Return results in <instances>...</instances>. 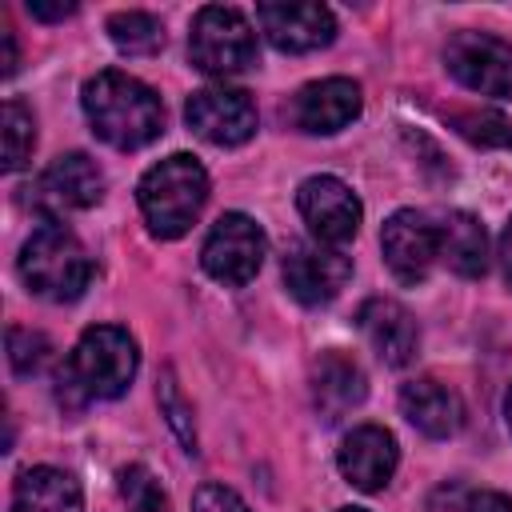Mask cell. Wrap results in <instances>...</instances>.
<instances>
[{
  "label": "cell",
  "mask_w": 512,
  "mask_h": 512,
  "mask_svg": "<svg viewBox=\"0 0 512 512\" xmlns=\"http://www.w3.org/2000/svg\"><path fill=\"white\" fill-rule=\"evenodd\" d=\"M504 420H508V432H512V388H508V396H504Z\"/></svg>",
  "instance_id": "obj_32"
},
{
  "label": "cell",
  "mask_w": 512,
  "mask_h": 512,
  "mask_svg": "<svg viewBox=\"0 0 512 512\" xmlns=\"http://www.w3.org/2000/svg\"><path fill=\"white\" fill-rule=\"evenodd\" d=\"M140 352L136 340L116 324H96L80 336L72 356L60 368V392H72V408L84 400H116L136 376Z\"/></svg>",
  "instance_id": "obj_2"
},
{
  "label": "cell",
  "mask_w": 512,
  "mask_h": 512,
  "mask_svg": "<svg viewBox=\"0 0 512 512\" xmlns=\"http://www.w3.org/2000/svg\"><path fill=\"white\" fill-rule=\"evenodd\" d=\"M188 56L208 76H232L244 72L256 60V32L252 24L224 4H208L196 12L188 32Z\"/></svg>",
  "instance_id": "obj_5"
},
{
  "label": "cell",
  "mask_w": 512,
  "mask_h": 512,
  "mask_svg": "<svg viewBox=\"0 0 512 512\" xmlns=\"http://www.w3.org/2000/svg\"><path fill=\"white\" fill-rule=\"evenodd\" d=\"M396 440L392 432H384L380 424H360L352 428L344 440H340V452H336V464L344 472V480L360 492H380L392 472H396Z\"/></svg>",
  "instance_id": "obj_15"
},
{
  "label": "cell",
  "mask_w": 512,
  "mask_h": 512,
  "mask_svg": "<svg viewBox=\"0 0 512 512\" xmlns=\"http://www.w3.org/2000/svg\"><path fill=\"white\" fill-rule=\"evenodd\" d=\"M160 408L168 412V424L176 428V436H180V444L188 448V452H196V432H192V412L184 408V400H180V392H176V380L172 376H164V384H160Z\"/></svg>",
  "instance_id": "obj_26"
},
{
  "label": "cell",
  "mask_w": 512,
  "mask_h": 512,
  "mask_svg": "<svg viewBox=\"0 0 512 512\" xmlns=\"http://www.w3.org/2000/svg\"><path fill=\"white\" fill-rule=\"evenodd\" d=\"M340 512H364V508H340Z\"/></svg>",
  "instance_id": "obj_33"
},
{
  "label": "cell",
  "mask_w": 512,
  "mask_h": 512,
  "mask_svg": "<svg viewBox=\"0 0 512 512\" xmlns=\"http://www.w3.org/2000/svg\"><path fill=\"white\" fill-rule=\"evenodd\" d=\"M464 512H512V500L504 492H476Z\"/></svg>",
  "instance_id": "obj_28"
},
{
  "label": "cell",
  "mask_w": 512,
  "mask_h": 512,
  "mask_svg": "<svg viewBox=\"0 0 512 512\" xmlns=\"http://www.w3.org/2000/svg\"><path fill=\"white\" fill-rule=\"evenodd\" d=\"M436 240H440V260L456 276L476 280L488 272V232L472 212H448L436 224Z\"/></svg>",
  "instance_id": "obj_20"
},
{
  "label": "cell",
  "mask_w": 512,
  "mask_h": 512,
  "mask_svg": "<svg viewBox=\"0 0 512 512\" xmlns=\"http://www.w3.org/2000/svg\"><path fill=\"white\" fill-rule=\"evenodd\" d=\"M500 260H504V276L512 284V220L504 224V236H500Z\"/></svg>",
  "instance_id": "obj_30"
},
{
  "label": "cell",
  "mask_w": 512,
  "mask_h": 512,
  "mask_svg": "<svg viewBox=\"0 0 512 512\" xmlns=\"http://www.w3.org/2000/svg\"><path fill=\"white\" fill-rule=\"evenodd\" d=\"M256 20L280 52H316L336 40V16L324 4H260Z\"/></svg>",
  "instance_id": "obj_13"
},
{
  "label": "cell",
  "mask_w": 512,
  "mask_h": 512,
  "mask_svg": "<svg viewBox=\"0 0 512 512\" xmlns=\"http://www.w3.org/2000/svg\"><path fill=\"white\" fill-rule=\"evenodd\" d=\"M348 276H352V260L340 248L320 244V240H300L284 256V284L308 308L336 300Z\"/></svg>",
  "instance_id": "obj_9"
},
{
  "label": "cell",
  "mask_w": 512,
  "mask_h": 512,
  "mask_svg": "<svg viewBox=\"0 0 512 512\" xmlns=\"http://www.w3.org/2000/svg\"><path fill=\"white\" fill-rule=\"evenodd\" d=\"M360 88L344 76H328V80H312L292 96V124L300 132L312 136H328L348 128L360 116Z\"/></svg>",
  "instance_id": "obj_14"
},
{
  "label": "cell",
  "mask_w": 512,
  "mask_h": 512,
  "mask_svg": "<svg viewBox=\"0 0 512 512\" xmlns=\"http://www.w3.org/2000/svg\"><path fill=\"white\" fill-rule=\"evenodd\" d=\"M296 208H300L304 224L312 228V236L320 244H332V248L352 240L360 228V200L336 176H308L296 192Z\"/></svg>",
  "instance_id": "obj_11"
},
{
  "label": "cell",
  "mask_w": 512,
  "mask_h": 512,
  "mask_svg": "<svg viewBox=\"0 0 512 512\" xmlns=\"http://www.w3.org/2000/svg\"><path fill=\"white\" fill-rule=\"evenodd\" d=\"M364 396H368V380H364V372L352 356L324 352L316 360V368H312V404H316L324 424H336L340 416H348Z\"/></svg>",
  "instance_id": "obj_18"
},
{
  "label": "cell",
  "mask_w": 512,
  "mask_h": 512,
  "mask_svg": "<svg viewBox=\"0 0 512 512\" xmlns=\"http://www.w3.org/2000/svg\"><path fill=\"white\" fill-rule=\"evenodd\" d=\"M356 324H360L364 340L372 344V352L392 368H404L420 348V328H416L412 312L396 300H384V296L364 300L356 312Z\"/></svg>",
  "instance_id": "obj_16"
},
{
  "label": "cell",
  "mask_w": 512,
  "mask_h": 512,
  "mask_svg": "<svg viewBox=\"0 0 512 512\" xmlns=\"http://www.w3.org/2000/svg\"><path fill=\"white\" fill-rule=\"evenodd\" d=\"M264 252H268L264 228L244 212H224L212 224V232L200 248V264L212 280H220L228 288H240L260 272Z\"/></svg>",
  "instance_id": "obj_6"
},
{
  "label": "cell",
  "mask_w": 512,
  "mask_h": 512,
  "mask_svg": "<svg viewBox=\"0 0 512 512\" xmlns=\"http://www.w3.org/2000/svg\"><path fill=\"white\" fill-rule=\"evenodd\" d=\"M12 512H84V492L76 476L60 468H28L12 488Z\"/></svg>",
  "instance_id": "obj_19"
},
{
  "label": "cell",
  "mask_w": 512,
  "mask_h": 512,
  "mask_svg": "<svg viewBox=\"0 0 512 512\" xmlns=\"http://www.w3.org/2000/svg\"><path fill=\"white\" fill-rule=\"evenodd\" d=\"M444 64L468 92L512 100V44L508 40L464 28L444 44Z\"/></svg>",
  "instance_id": "obj_7"
},
{
  "label": "cell",
  "mask_w": 512,
  "mask_h": 512,
  "mask_svg": "<svg viewBox=\"0 0 512 512\" xmlns=\"http://www.w3.org/2000/svg\"><path fill=\"white\" fill-rule=\"evenodd\" d=\"M32 148H36V120L20 100H8L4 104V168L8 172L24 168Z\"/></svg>",
  "instance_id": "obj_22"
},
{
  "label": "cell",
  "mask_w": 512,
  "mask_h": 512,
  "mask_svg": "<svg viewBox=\"0 0 512 512\" xmlns=\"http://www.w3.org/2000/svg\"><path fill=\"white\" fill-rule=\"evenodd\" d=\"M100 196H104L100 164L84 152H68V156H56L40 172V180L32 188V208L40 212V220H56L60 212L100 204Z\"/></svg>",
  "instance_id": "obj_8"
},
{
  "label": "cell",
  "mask_w": 512,
  "mask_h": 512,
  "mask_svg": "<svg viewBox=\"0 0 512 512\" xmlns=\"http://www.w3.org/2000/svg\"><path fill=\"white\" fill-rule=\"evenodd\" d=\"M28 12H32L36 20H64V16H72V12H76V4H72V0H56V4L28 0Z\"/></svg>",
  "instance_id": "obj_29"
},
{
  "label": "cell",
  "mask_w": 512,
  "mask_h": 512,
  "mask_svg": "<svg viewBox=\"0 0 512 512\" xmlns=\"http://www.w3.org/2000/svg\"><path fill=\"white\" fill-rule=\"evenodd\" d=\"M120 496H124L128 512H168V496L144 464H128L120 472Z\"/></svg>",
  "instance_id": "obj_24"
},
{
  "label": "cell",
  "mask_w": 512,
  "mask_h": 512,
  "mask_svg": "<svg viewBox=\"0 0 512 512\" xmlns=\"http://www.w3.org/2000/svg\"><path fill=\"white\" fill-rule=\"evenodd\" d=\"M192 512H252V508L224 484H200L192 496Z\"/></svg>",
  "instance_id": "obj_27"
},
{
  "label": "cell",
  "mask_w": 512,
  "mask_h": 512,
  "mask_svg": "<svg viewBox=\"0 0 512 512\" xmlns=\"http://www.w3.org/2000/svg\"><path fill=\"white\" fill-rule=\"evenodd\" d=\"M188 128L220 148H236L256 132V104L240 88H200L188 96Z\"/></svg>",
  "instance_id": "obj_10"
},
{
  "label": "cell",
  "mask_w": 512,
  "mask_h": 512,
  "mask_svg": "<svg viewBox=\"0 0 512 512\" xmlns=\"http://www.w3.org/2000/svg\"><path fill=\"white\" fill-rule=\"evenodd\" d=\"M0 40H4V76H12L16 72V40H12V32H0Z\"/></svg>",
  "instance_id": "obj_31"
},
{
  "label": "cell",
  "mask_w": 512,
  "mask_h": 512,
  "mask_svg": "<svg viewBox=\"0 0 512 512\" xmlns=\"http://www.w3.org/2000/svg\"><path fill=\"white\" fill-rule=\"evenodd\" d=\"M136 200H140V212H144L152 236L176 240L196 224V216L208 200V172L200 168V160L176 152L140 176Z\"/></svg>",
  "instance_id": "obj_3"
},
{
  "label": "cell",
  "mask_w": 512,
  "mask_h": 512,
  "mask_svg": "<svg viewBox=\"0 0 512 512\" xmlns=\"http://www.w3.org/2000/svg\"><path fill=\"white\" fill-rule=\"evenodd\" d=\"M48 352H52V344L40 332H32V328H12L8 332V360H12V372L16 376L40 372L48 364Z\"/></svg>",
  "instance_id": "obj_25"
},
{
  "label": "cell",
  "mask_w": 512,
  "mask_h": 512,
  "mask_svg": "<svg viewBox=\"0 0 512 512\" xmlns=\"http://www.w3.org/2000/svg\"><path fill=\"white\" fill-rule=\"evenodd\" d=\"M380 248L400 284H420L432 272V264L440 260L436 224L412 208H400L396 216H388V224L380 232Z\"/></svg>",
  "instance_id": "obj_12"
},
{
  "label": "cell",
  "mask_w": 512,
  "mask_h": 512,
  "mask_svg": "<svg viewBox=\"0 0 512 512\" xmlns=\"http://www.w3.org/2000/svg\"><path fill=\"white\" fill-rule=\"evenodd\" d=\"M84 116L92 124V132L120 148V152H132V148H144L152 144L160 132H164V104L160 96L128 76V72H96L88 84H84Z\"/></svg>",
  "instance_id": "obj_1"
},
{
  "label": "cell",
  "mask_w": 512,
  "mask_h": 512,
  "mask_svg": "<svg viewBox=\"0 0 512 512\" xmlns=\"http://www.w3.org/2000/svg\"><path fill=\"white\" fill-rule=\"evenodd\" d=\"M400 412H404V420H408L416 432H424V436H432V440H448V436H456L460 424H464V404H460V396H456L448 384L432 380V376L408 380V384L400 388Z\"/></svg>",
  "instance_id": "obj_17"
},
{
  "label": "cell",
  "mask_w": 512,
  "mask_h": 512,
  "mask_svg": "<svg viewBox=\"0 0 512 512\" xmlns=\"http://www.w3.org/2000/svg\"><path fill=\"white\" fill-rule=\"evenodd\" d=\"M108 36L128 56H148V52H156L164 44V28L148 12H116V16H108Z\"/></svg>",
  "instance_id": "obj_21"
},
{
  "label": "cell",
  "mask_w": 512,
  "mask_h": 512,
  "mask_svg": "<svg viewBox=\"0 0 512 512\" xmlns=\"http://www.w3.org/2000/svg\"><path fill=\"white\" fill-rule=\"evenodd\" d=\"M448 120H452V128H456L464 140H472V144H480V148H508V144H512V128H508V120H504L500 112L464 108V112H452Z\"/></svg>",
  "instance_id": "obj_23"
},
{
  "label": "cell",
  "mask_w": 512,
  "mask_h": 512,
  "mask_svg": "<svg viewBox=\"0 0 512 512\" xmlns=\"http://www.w3.org/2000/svg\"><path fill=\"white\" fill-rule=\"evenodd\" d=\"M20 280L28 284V292L64 304L88 288L92 260L60 220H40V228H32L20 248Z\"/></svg>",
  "instance_id": "obj_4"
}]
</instances>
